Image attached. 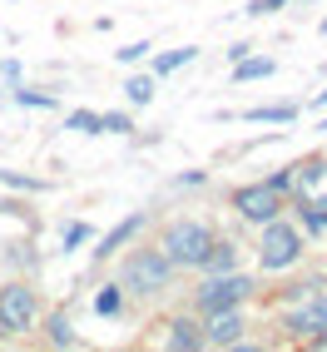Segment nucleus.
I'll use <instances>...</instances> for the list:
<instances>
[{
	"label": "nucleus",
	"instance_id": "4",
	"mask_svg": "<svg viewBox=\"0 0 327 352\" xmlns=\"http://www.w3.org/2000/svg\"><path fill=\"white\" fill-rule=\"evenodd\" d=\"M30 322H35V293L25 283H5L0 288V333L20 338Z\"/></svg>",
	"mask_w": 327,
	"mask_h": 352
},
{
	"label": "nucleus",
	"instance_id": "28",
	"mask_svg": "<svg viewBox=\"0 0 327 352\" xmlns=\"http://www.w3.org/2000/svg\"><path fill=\"white\" fill-rule=\"evenodd\" d=\"M322 30H327V20H322Z\"/></svg>",
	"mask_w": 327,
	"mask_h": 352
},
{
	"label": "nucleus",
	"instance_id": "15",
	"mask_svg": "<svg viewBox=\"0 0 327 352\" xmlns=\"http://www.w3.org/2000/svg\"><path fill=\"white\" fill-rule=\"evenodd\" d=\"M273 75V60H238V69H233V80H268Z\"/></svg>",
	"mask_w": 327,
	"mask_h": 352
},
{
	"label": "nucleus",
	"instance_id": "3",
	"mask_svg": "<svg viewBox=\"0 0 327 352\" xmlns=\"http://www.w3.org/2000/svg\"><path fill=\"white\" fill-rule=\"evenodd\" d=\"M297 253H302V233H297L293 223L268 219V223H263V243H258L263 268H288V263H297Z\"/></svg>",
	"mask_w": 327,
	"mask_h": 352
},
{
	"label": "nucleus",
	"instance_id": "8",
	"mask_svg": "<svg viewBox=\"0 0 327 352\" xmlns=\"http://www.w3.org/2000/svg\"><path fill=\"white\" fill-rule=\"evenodd\" d=\"M322 327H327V298H308L302 308L288 313V333H297V338H317Z\"/></svg>",
	"mask_w": 327,
	"mask_h": 352
},
{
	"label": "nucleus",
	"instance_id": "20",
	"mask_svg": "<svg viewBox=\"0 0 327 352\" xmlns=\"http://www.w3.org/2000/svg\"><path fill=\"white\" fill-rule=\"evenodd\" d=\"M15 100H20V104H35V109H50V104H55L50 95H40V89H15Z\"/></svg>",
	"mask_w": 327,
	"mask_h": 352
},
{
	"label": "nucleus",
	"instance_id": "14",
	"mask_svg": "<svg viewBox=\"0 0 327 352\" xmlns=\"http://www.w3.org/2000/svg\"><path fill=\"white\" fill-rule=\"evenodd\" d=\"M169 342H174V347H203V333H199L189 318H179V322H174V333H169Z\"/></svg>",
	"mask_w": 327,
	"mask_h": 352
},
{
	"label": "nucleus",
	"instance_id": "13",
	"mask_svg": "<svg viewBox=\"0 0 327 352\" xmlns=\"http://www.w3.org/2000/svg\"><path fill=\"white\" fill-rule=\"evenodd\" d=\"M243 120H258V124H263V120H268V124H288V120H297V109H293V104H268V109H248Z\"/></svg>",
	"mask_w": 327,
	"mask_h": 352
},
{
	"label": "nucleus",
	"instance_id": "27",
	"mask_svg": "<svg viewBox=\"0 0 327 352\" xmlns=\"http://www.w3.org/2000/svg\"><path fill=\"white\" fill-rule=\"evenodd\" d=\"M317 104H327V89H322V95H317Z\"/></svg>",
	"mask_w": 327,
	"mask_h": 352
},
{
	"label": "nucleus",
	"instance_id": "24",
	"mask_svg": "<svg viewBox=\"0 0 327 352\" xmlns=\"http://www.w3.org/2000/svg\"><path fill=\"white\" fill-rule=\"evenodd\" d=\"M84 239H89L84 223H69V228H65V248H75V243H84Z\"/></svg>",
	"mask_w": 327,
	"mask_h": 352
},
{
	"label": "nucleus",
	"instance_id": "22",
	"mask_svg": "<svg viewBox=\"0 0 327 352\" xmlns=\"http://www.w3.org/2000/svg\"><path fill=\"white\" fill-rule=\"evenodd\" d=\"M144 55H149V40H134V45H124V50H120V60H129V65L144 60Z\"/></svg>",
	"mask_w": 327,
	"mask_h": 352
},
{
	"label": "nucleus",
	"instance_id": "10",
	"mask_svg": "<svg viewBox=\"0 0 327 352\" xmlns=\"http://www.w3.org/2000/svg\"><path fill=\"white\" fill-rule=\"evenodd\" d=\"M233 263H238V248H233V243H208V253H203V263L199 268H208V273H228Z\"/></svg>",
	"mask_w": 327,
	"mask_h": 352
},
{
	"label": "nucleus",
	"instance_id": "1",
	"mask_svg": "<svg viewBox=\"0 0 327 352\" xmlns=\"http://www.w3.org/2000/svg\"><path fill=\"white\" fill-rule=\"evenodd\" d=\"M208 243H214V233H208V223H174L169 233H164V258H169L174 268H199Z\"/></svg>",
	"mask_w": 327,
	"mask_h": 352
},
{
	"label": "nucleus",
	"instance_id": "6",
	"mask_svg": "<svg viewBox=\"0 0 327 352\" xmlns=\"http://www.w3.org/2000/svg\"><path fill=\"white\" fill-rule=\"evenodd\" d=\"M233 208H238L248 223H268V219H278V189H268V184H248V189L233 194Z\"/></svg>",
	"mask_w": 327,
	"mask_h": 352
},
{
	"label": "nucleus",
	"instance_id": "19",
	"mask_svg": "<svg viewBox=\"0 0 327 352\" xmlns=\"http://www.w3.org/2000/svg\"><path fill=\"white\" fill-rule=\"evenodd\" d=\"M95 313H104V318H109V313H120V288H104V293L95 298Z\"/></svg>",
	"mask_w": 327,
	"mask_h": 352
},
{
	"label": "nucleus",
	"instance_id": "18",
	"mask_svg": "<svg viewBox=\"0 0 327 352\" xmlns=\"http://www.w3.org/2000/svg\"><path fill=\"white\" fill-rule=\"evenodd\" d=\"M50 338H55V347H69V342H75V333H69V318H65V313L50 322Z\"/></svg>",
	"mask_w": 327,
	"mask_h": 352
},
{
	"label": "nucleus",
	"instance_id": "9",
	"mask_svg": "<svg viewBox=\"0 0 327 352\" xmlns=\"http://www.w3.org/2000/svg\"><path fill=\"white\" fill-rule=\"evenodd\" d=\"M238 338H243V318L233 313V308H218L214 322H208V333H203V342H214V347H238Z\"/></svg>",
	"mask_w": 327,
	"mask_h": 352
},
{
	"label": "nucleus",
	"instance_id": "23",
	"mask_svg": "<svg viewBox=\"0 0 327 352\" xmlns=\"http://www.w3.org/2000/svg\"><path fill=\"white\" fill-rule=\"evenodd\" d=\"M0 179H5V184H10V189H45V184H40V179H20V174H5V169H0Z\"/></svg>",
	"mask_w": 327,
	"mask_h": 352
},
{
	"label": "nucleus",
	"instance_id": "12",
	"mask_svg": "<svg viewBox=\"0 0 327 352\" xmlns=\"http://www.w3.org/2000/svg\"><path fill=\"white\" fill-rule=\"evenodd\" d=\"M194 60H199V50H189V45H183V50H169V55L154 60V75H174L179 65H194Z\"/></svg>",
	"mask_w": 327,
	"mask_h": 352
},
{
	"label": "nucleus",
	"instance_id": "5",
	"mask_svg": "<svg viewBox=\"0 0 327 352\" xmlns=\"http://www.w3.org/2000/svg\"><path fill=\"white\" fill-rule=\"evenodd\" d=\"M253 293V283H248V278L243 273H214V278H208V283L199 288V308L203 313H218V308H238V302Z\"/></svg>",
	"mask_w": 327,
	"mask_h": 352
},
{
	"label": "nucleus",
	"instance_id": "2",
	"mask_svg": "<svg viewBox=\"0 0 327 352\" xmlns=\"http://www.w3.org/2000/svg\"><path fill=\"white\" fill-rule=\"evenodd\" d=\"M169 273H174V263L154 248H139V253L124 258V288H134V293H164L169 288Z\"/></svg>",
	"mask_w": 327,
	"mask_h": 352
},
{
	"label": "nucleus",
	"instance_id": "7",
	"mask_svg": "<svg viewBox=\"0 0 327 352\" xmlns=\"http://www.w3.org/2000/svg\"><path fill=\"white\" fill-rule=\"evenodd\" d=\"M293 189H297V208H327V159L302 164Z\"/></svg>",
	"mask_w": 327,
	"mask_h": 352
},
{
	"label": "nucleus",
	"instance_id": "17",
	"mask_svg": "<svg viewBox=\"0 0 327 352\" xmlns=\"http://www.w3.org/2000/svg\"><path fill=\"white\" fill-rule=\"evenodd\" d=\"M65 124H69V129H80V134H100V129H104V124H100V114H89V109H75Z\"/></svg>",
	"mask_w": 327,
	"mask_h": 352
},
{
	"label": "nucleus",
	"instance_id": "11",
	"mask_svg": "<svg viewBox=\"0 0 327 352\" xmlns=\"http://www.w3.org/2000/svg\"><path fill=\"white\" fill-rule=\"evenodd\" d=\"M139 223H144V219H139V214H129L124 223H114V228L104 233V243H100V258H104V253H114V248H124V243L134 239V233H139Z\"/></svg>",
	"mask_w": 327,
	"mask_h": 352
},
{
	"label": "nucleus",
	"instance_id": "26",
	"mask_svg": "<svg viewBox=\"0 0 327 352\" xmlns=\"http://www.w3.org/2000/svg\"><path fill=\"white\" fill-rule=\"evenodd\" d=\"M288 184H293V174L283 169V174H273V179H268V189H278V194H283V189H288Z\"/></svg>",
	"mask_w": 327,
	"mask_h": 352
},
{
	"label": "nucleus",
	"instance_id": "25",
	"mask_svg": "<svg viewBox=\"0 0 327 352\" xmlns=\"http://www.w3.org/2000/svg\"><path fill=\"white\" fill-rule=\"evenodd\" d=\"M278 6H288V0H253L248 15H268V10H278Z\"/></svg>",
	"mask_w": 327,
	"mask_h": 352
},
{
	"label": "nucleus",
	"instance_id": "16",
	"mask_svg": "<svg viewBox=\"0 0 327 352\" xmlns=\"http://www.w3.org/2000/svg\"><path fill=\"white\" fill-rule=\"evenodd\" d=\"M124 95H129V104H149L154 100V75H134L124 85Z\"/></svg>",
	"mask_w": 327,
	"mask_h": 352
},
{
	"label": "nucleus",
	"instance_id": "29",
	"mask_svg": "<svg viewBox=\"0 0 327 352\" xmlns=\"http://www.w3.org/2000/svg\"><path fill=\"white\" fill-rule=\"evenodd\" d=\"M322 129H327V120H322Z\"/></svg>",
	"mask_w": 327,
	"mask_h": 352
},
{
	"label": "nucleus",
	"instance_id": "21",
	"mask_svg": "<svg viewBox=\"0 0 327 352\" xmlns=\"http://www.w3.org/2000/svg\"><path fill=\"white\" fill-rule=\"evenodd\" d=\"M100 124L109 134H129V114H100Z\"/></svg>",
	"mask_w": 327,
	"mask_h": 352
}]
</instances>
